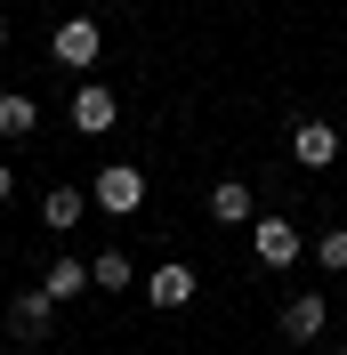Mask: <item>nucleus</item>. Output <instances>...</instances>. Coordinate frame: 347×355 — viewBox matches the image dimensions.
<instances>
[{
    "mask_svg": "<svg viewBox=\"0 0 347 355\" xmlns=\"http://www.w3.org/2000/svg\"><path fill=\"white\" fill-rule=\"evenodd\" d=\"M89 275H97V291H130V283H137L130 250H97V259H89Z\"/></svg>",
    "mask_w": 347,
    "mask_h": 355,
    "instance_id": "nucleus-13",
    "label": "nucleus"
},
{
    "mask_svg": "<svg viewBox=\"0 0 347 355\" xmlns=\"http://www.w3.org/2000/svg\"><path fill=\"white\" fill-rule=\"evenodd\" d=\"M194 291H202V275H194V266H178V259L146 275V299H153V307H186Z\"/></svg>",
    "mask_w": 347,
    "mask_h": 355,
    "instance_id": "nucleus-9",
    "label": "nucleus"
},
{
    "mask_svg": "<svg viewBox=\"0 0 347 355\" xmlns=\"http://www.w3.org/2000/svg\"><path fill=\"white\" fill-rule=\"evenodd\" d=\"M41 283H49V291H57V299H81V291H89V283H97V275H89V259H73V250H57V259H49V266H41Z\"/></svg>",
    "mask_w": 347,
    "mask_h": 355,
    "instance_id": "nucleus-11",
    "label": "nucleus"
},
{
    "mask_svg": "<svg viewBox=\"0 0 347 355\" xmlns=\"http://www.w3.org/2000/svg\"><path fill=\"white\" fill-rule=\"evenodd\" d=\"M331 307L315 299V291H299V299H282V347H307V339H323Z\"/></svg>",
    "mask_w": 347,
    "mask_h": 355,
    "instance_id": "nucleus-7",
    "label": "nucleus"
},
{
    "mask_svg": "<svg viewBox=\"0 0 347 355\" xmlns=\"http://www.w3.org/2000/svg\"><path fill=\"white\" fill-rule=\"evenodd\" d=\"M210 218L218 226H251V218H259V202H251L242 178H218V186H210Z\"/></svg>",
    "mask_w": 347,
    "mask_h": 355,
    "instance_id": "nucleus-10",
    "label": "nucleus"
},
{
    "mask_svg": "<svg viewBox=\"0 0 347 355\" xmlns=\"http://www.w3.org/2000/svg\"><path fill=\"white\" fill-rule=\"evenodd\" d=\"M8 194H17V170H8V162H0V202H8Z\"/></svg>",
    "mask_w": 347,
    "mask_h": 355,
    "instance_id": "nucleus-15",
    "label": "nucleus"
},
{
    "mask_svg": "<svg viewBox=\"0 0 347 355\" xmlns=\"http://www.w3.org/2000/svg\"><path fill=\"white\" fill-rule=\"evenodd\" d=\"M89 202H97L105 218L146 210V170H137V162H105V170H97V186H89Z\"/></svg>",
    "mask_w": 347,
    "mask_h": 355,
    "instance_id": "nucleus-1",
    "label": "nucleus"
},
{
    "mask_svg": "<svg viewBox=\"0 0 347 355\" xmlns=\"http://www.w3.org/2000/svg\"><path fill=\"white\" fill-rule=\"evenodd\" d=\"M33 130H41V105L24 89H0V137H33Z\"/></svg>",
    "mask_w": 347,
    "mask_h": 355,
    "instance_id": "nucleus-12",
    "label": "nucleus"
},
{
    "mask_svg": "<svg viewBox=\"0 0 347 355\" xmlns=\"http://www.w3.org/2000/svg\"><path fill=\"white\" fill-rule=\"evenodd\" d=\"M73 130H81V137H105L113 130V121H121V97H113V89L105 81H73Z\"/></svg>",
    "mask_w": 347,
    "mask_h": 355,
    "instance_id": "nucleus-3",
    "label": "nucleus"
},
{
    "mask_svg": "<svg viewBox=\"0 0 347 355\" xmlns=\"http://www.w3.org/2000/svg\"><path fill=\"white\" fill-rule=\"evenodd\" d=\"M57 307H65V299H57L49 283L17 291V299H8V331H17V339H49V323H57Z\"/></svg>",
    "mask_w": 347,
    "mask_h": 355,
    "instance_id": "nucleus-4",
    "label": "nucleus"
},
{
    "mask_svg": "<svg viewBox=\"0 0 347 355\" xmlns=\"http://www.w3.org/2000/svg\"><path fill=\"white\" fill-rule=\"evenodd\" d=\"M49 49H57V65H73V73H89L97 57H105V33H97V17H65L57 33H49Z\"/></svg>",
    "mask_w": 347,
    "mask_h": 355,
    "instance_id": "nucleus-2",
    "label": "nucleus"
},
{
    "mask_svg": "<svg viewBox=\"0 0 347 355\" xmlns=\"http://www.w3.org/2000/svg\"><path fill=\"white\" fill-rule=\"evenodd\" d=\"M315 266H331V275H347V226H331V234H315Z\"/></svg>",
    "mask_w": 347,
    "mask_h": 355,
    "instance_id": "nucleus-14",
    "label": "nucleus"
},
{
    "mask_svg": "<svg viewBox=\"0 0 347 355\" xmlns=\"http://www.w3.org/2000/svg\"><path fill=\"white\" fill-rule=\"evenodd\" d=\"M251 250H259V266H291L299 259V226L282 210H266V218H251Z\"/></svg>",
    "mask_w": 347,
    "mask_h": 355,
    "instance_id": "nucleus-5",
    "label": "nucleus"
},
{
    "mask_svg": "<svg viewBox=\"0 0 347 355\" xmlns=\"http://www.w3.org/2000/svg\"><path fill=\"white\" fill-rule=\"evenodd\" d=\"M291 162L299 170H331L339 162V130L331 121H291Z\"/></svg>",
    "mask_w": 347,
    "mask_h": 355,
    "instance_id": "nucleus-6",
    "label": "nucleus"
},
{
    "mask_svg": "<svg viewBox=\"0 0 347 355\" xmlns=\"http://www.w3.org/2000/svg\"><path fill=\"white\" fill-rule=\"evenodd\" d=\"M89 210H97V202H89L81 186H49V194H41V226H49V234H73Z\"/></svg>",
    "mask_w": 347,
    "mask_h": 355,
    "instance_id": "nucleus-8",
    "label": "nucleus"
},
{
    "mask_svg": "<svg viewBox=\"0 0 347 355\" xmlns=\"http://www.w3.org/2000/svg\"><path fill=\"white\" fill-rule=\"evenodd\" d=\"M323 355H347V347H323Z\"/></svg>",
    "mask_w": 347,
    "mask_h": 355,
    "instance_id": "nucleus-17",
    "label": "nucleus"
},
{
    "mask_svg": "<svg viewBox=\"0 0 347 355\" xmlns=\"http://www.w3.org/2000/svg\"><path fill=\"white\" fill-rule=\"evenodd\" d=\"M0 49H8V8H0Z\"/></svg>",
    "mask_w": 347,
    "mask_h": 355,
    "instance_id": "nucleus-16",
    "label": "nucleus"
}]
</instances>
